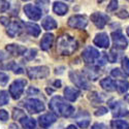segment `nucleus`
Segmentation results:
<instances>
[{
  "instance_id": "obj_1",
  "label": "nucleus",
  "mask_w": 129,
  "mask_h": 129,
  "mask_svg": "<svg viewBox=\"0 0 129 129\" xmlns=\"http://www.w3.org/2000/svg\"><path fill=\"white\" fill-rule=\"evenodd\" d=\"M49 106L51 111L54 112V114L56 116L68 118L74 114V107L71 104L67 103L61 96H54L50 100Z\"/></svg>"
},
{
  "instance_id": "obj_2",
  "label": "nucleus",
  "mask_w": 129,
  "mask_h": 129,
  "mask_svg": "<svg viewBox=\"0 0 129 129\" xmlns=\"http://www.w3.org/2000/svg\"><path fill=\"white\" fill-rule=\"evenodd\" d=\"M78 49V42L74 39V37L63 34L57 40V52L60 55L63 56H69L73 54Z\"/></svg>"
},
{
  "instance_id": "obj_3",
  "label": "nucleus",
  "mask_w": 129,
  "mask_h": 129,
  "mask_svg": "<svg viewBox=\"0 0 129 129\" xmlns=\"http://www.w3.org/2000/svg\"><path fill=\"white\" fill-rule=\"evenodd\" d=\"M27 85V81L24 79H18L14 81L9 86V94L14 99H19L22 96L25 86Z\"/></svg>"
},
{
  "instance_id": "obj_4",
  "label": "nucleus",
  "mask_w": 129,
  "mask_h": 129,
  "mask_svg": "<svg viewBox=\"0 0 129 129\" xmlns=\"http://www.w3.org/2000/svg\"><path fill=\"white\" fill-rule=\"evenodd\" d=\"M28 77L32 80L46 79L50 74V68L48 66H33L27 69Z\"/></svg>"
},
{
  "instance_id": "obj_5",
  "label": "nucleus",
  "mask_w": 129,
  "mask_h": 129,
  "mask_svg": "<svg viewBox=\"0 0 129 129\" xmlns=\"http://www.w3.org/2000/svg\"><path fill=\"white\" fill-rule=\"evenodd\" d=\"M24 106L25 109L30 113V114H37L40 112L45 111V104L41 100L37 99V98H30V99H26L24 102Z\"/></svg>"
},
{
  "instance_id": "obj_6",
  "label": "nucleus",
  "mask_w": 129,
  "mask_h": 129,
  "mask_svg": "<svg viewBox=\"0 0 129 129\" xmlns=\"http://www.w3.org/2000/svg\"><path fill=\"white\" fill-rule=\"evenodd\" d=\"M69 79L80 89H83V90L90 89V85H89L88 81L85 79V77L82 73H80L78 71H70L69 72Z\"/></svg>"
},
{
  "instance_id": "obj_7",
  "label": "nucleus",
  "mask_w": 129,
  "mask_h": 129,
  "mask_svg": "<svg viewBox=\"0 0 129 129\" xmlns=\"http://www.w3.org/2000/svg\"><path fill=\"white\" fill-rule=\"evenodd\" d=\"M67 24L69 27L74 28V29H85L88 25V20L85 16L74 15L68 19Z\"/></svg>"
},
{
  "instance_id": "obj_8",
  "label": "nucleus",
  "mask_w": 129,
  "mask_h": 129,
  "mask_svg": "<svg viewBox=\"0 0 129 129\" xmlns=\"http://www.w3.org/2000/svg\"><path fill=\"white\" fill-rule=\"evenodd\" d=\"M82 57L86 63L93 64L94 62H97L98 58L100 57V53L93 47H87L83 51Z\"/></svg>"
},
{
  "instance_id": "obj_9",
  "label": "nucleus",
  "mask_w": 129,
  "mask_h": 129,
  "mask_svg": "<svg viewBox=\"0 0 129 129\" xmlns=\"http://www.w3.org/2000/svg\"><path fill=\"white\" fill-rule=\"evenodd\" d=\"M24 13L32 21H38L42 16L41 8L32 3H28L24 6Z\"/></svg>"
},
{
  "instance_id": "obj_10",
  "label": "nucleus",
  "mask_w": 129,
  "mask_h": 129,
  "mask_svg": "<svg viewBox=\"0 0 129 129\" xmlns=\"http://www.w3.org/2000/svg\"><path fill=\"white\" fill-rule=\"evenodd\" d=\"M112 39H113V42H114L115 49H117V50H125L128 46V41H127L126 37L122 34V32L120 30L113 32L112 33Z\"/></svg>"
},
{
  "instance_id": "obj_11",
  "label": "nucleus",
  "mask_w": 129,
  "mask_h": 129,
  "mask_svg": "<svg viewBox=\"0 0 129 129\" xmlns=\"http://www.w3.org/2000/svg\"><path fill=\"white\" fill-rule=\"evenodd\" d=\"M109 20H110L109 16L103 14V13H98L97 12V13H94V14L91 15V21L93 22V24L99 29L104 28L106 23L109 22Z\"/></svg>"
},
{
  "instance_id": "obj_12",
  "label": "nucleus",
  "mask_w": 129,
  "mask_h": 129,
  "mask_svg": "<svg viewBox=\"0 0 129 129\" xmlns=\"http://www.w3.org/2000/svg\"><path fill=\"white\" fill-rule=\"evenodd\" d=\"M56 120H57V116L54 114V113H47V114L41 115V116L38 118L39 125H40L42 128H48V127H50L53 123L56 122Z\"/></svg>"
},
{
  "instance_id": "obj_13",
  "label": "nucleus",
  "mask_w": 129,
  "mask_h": 129,
  "mask_svg": "<svg viewBox=\"0 0 129 129\" xmlns=\"http://www.w3.org/2000/svg\"><path fill=\"white\" fill-rule=\"evenodd\" d=\"M94 45H96L99 48H103V49H106L110 47V38H109V35L104 32H101V33H98L96 34V36L94 37Z\"/></svg>"
},
{
  "instance_id": "obj_14",
  "label": "nucleus",
  "mask_w": 129,
  "mask_h": 129,
  "mask_svg": "<svg viewBox=\"0 0 129 129\" xmlns=\"http://www.w3.org/2000/svg\"><path fill=\"white\" fill-rule=\"evenodd\" d=\"M110 106H111V109L113 110L114 117H124V116H127L129 114V112L122 105V103L120 101H116L114 103L111 102Z\"/></svg>"
},
{
  "instance_id": "obj_15",
  "label": "nucleus",
  "mask_w": 129,
  "mask_h": 129,
  "mask_svg": "<svg viewBox=\"0 0 129 129\" xmlns=\"http://www.w3.org/2000/svg\"><path fill=\"white\" fill-rule=\"evenodd\" d=\"M81 92L76 89V88H72V87H66L64 89V98L66 100L70 101V102H73L78 99V97L80 96Z\"/></svg>"
},
{
  "instance_id": "obj_16",
  "label": "nucleus",
  "mask_w": 129,
  "mask_h": 129,
  "mask_svg": "<svg viewBox=\"0 0 129 129\" xmlns=\"http://www.w3.org/2000/svg\"><path fill=\"white\" fill-rule=\"evenodd\" d=\"M77 123L78 125L85 129V128H87L89 125H90V115L86 112V111H83L81 112L78 116H77Z\"/></svg>"
},
{
  "instance_id": "obj_17",
  "label": "nucleus",
  "mask_w": 129,
  "mask_h": 129,
  "mask_svg": "<svg viewBox=\"0 0 129 129\" xmlns=\"http://www.w3.org/2000/svg\"><path fill=\"white\" fill-rule=\"evenodd\" d=\"M54 42V35L52 33H46L40 40V48L42 51H48L52 48Z\"/></svg>"
},
{
  "instance_id": "obj_18",
  "label": "nucleus",
  "mask_w": 129,
  "mask_h": 129,
  "mask_svg": "<svg viewBox=\"0 0 129 129\" xmlns=\"http://www.w3.org/2000/svg\"><path fill=\"white\" fill-rule=\"evenodd\" d=\"M6 51L14 56H20V55H22V54L26 53V48L20 46V45L12 44V45L6 46Z\"/></svg>"
},
{
  "instance_id": "obj_19",
  "label": "nucleus",
  "mask_w": 129,
  "mask_h": 129,
  "mask_svg": "<svg viewBox=\"0 0 129 129\" xmlns=\"http://www.w3.org/2000/svg\"><path fill=\"white\" fill-rule=\"evenodd\" d=\"M24 27H25V30L27 31V33L32 35L33 37H37L39 34H40V28L38 25H36L35 23H30V22H27L24 24Z\"/></svg>"
},
{
  "instance_id": "obj_20",
  "label": "nucleus",
  "mask_w": 129,
  "mask_h": 129,
  "mask_svg": "<svg viewBox=\"0 0 129 129\" xmlns=\"http://www.w3.org/2000/svg\"><path fill=\"white\" fill-rule=\"evenodd\" d=\"M21 31H22V26H21L20 22H17V21H15L13 23H9V25L7 26V30H6L7 34L10 37H15Z\"/></svg>"
},
{
  "instance_id": "obj_21",
  "label": "nucleus",
  "mask_w": 129,
  "mask_h": 129,
  "mask_svg": "<svg viewBox=\"0 0 129 129\" xmlns=\"http://www.w3.org/2000/svg\"><path fill=\"white\" fill-rule=\"evenodd\" d=\"M53 12L58 16H64L68 12V6L64 2L61 1H56L53 4Z\"/></svg>"
},
{
  "instance_id": "obj_22",
  "label": "nucleus",
  "mask_w": 129,
  "mask_h": 129,
  "mask_svg": "<svg viewBox=\"0 0 129 129\" xmlns=\"http://www.w3.org/2000/svg\"><path fill=\"white\" fill-rule=\"evenodd\" d=\"M100 86L106 91L113 92L116 90V82L111 78H105L100 81Z\"/></svg>"
},
{
  "instance_id": "obj_23",
  "label": "nucleus",
  "mask_w": 129,
  "mask_h": 129,
  "mask_svg": "<svg viewBox=\"0 0 129 129\" xmlns=\"http://www.w3.org/2000/svg\"><path fill=\"white\" fill-rule=\"evenodd\" d=\"M41 26L45 30H54L57 28V22L52 17L48 16L41 21Z\"/></svg>"
},
{
  "instance_id": "obj_24",
  "label": "nucleus",
  "mask_w": 129,
  "mask_h": 129,
  "mask_svg": "<svg viewBox=\"0 0 129 129\" xmlns=\"http://www.w3.org/2000/svg\"><path fill=\"white\" fill-rule=\"evenodd\" d=\"M84 72H85V74H86V77H87L89 80H92V81L97 80L99 73H100V71L98 70V68H97V67H94V66L86 67V68L84 69Z\"/></svg>"
},
{
  "instance_id": "obj_25",
  "label": "nucleus",
  "mask_w": 129,
  "mask_h": 129,
  "mask_svg": "<svg viewBox=\"0 0 129 129\" xmlns=\"http://www.w3.org/2000/svg\"><path fill=\"white\" fill-rule=\"evenodd\" d=\"M20 123L23 126L24 129H35V127H36V121L27 116L22 118V119L20 120Z\"/></svg>"
},
{
  "instance_id": "obj_26",
  "label": "nucleus",
  "mask_w": 129,
  "mask_h": 129,
  "mask_svg": "<svg viewBox=\"0 0 129 129\" xmlns=\"http://www.w3.org/2000/svg\"><path fill=\"white\" fill-rule=\"evenodd\" d=\"M111 127L112 129H129V124L124 120H113Z\"/></svg>"
},
{
  "instance_id": "obj_27",
  "label": "nucleus",
  "mask_w": 129,
  "mask_h": 129,
  "mask_svg": "<svg viewBox=\"0 0 129 129\" xmlns=\"http://www.w3.org/2000/svg\"><path fill=\"white\" fill-rule=\"evenodd\" d=\"M116 89L120 93H125L129 89V82L126 80H121L116 82Z\"/></svg>"
},
{
  "instance_id": "obj_28",
  "label": "nucleus",
  "mask_w": 129,
  "mask_h": 129,
  "mask_svg": "<svg viewBox=\"0 0 129 129\" xmlns=\"http://www.w3.org/2000/svg\"><path fill=\"white\" fill-rule=\"evenodd\" d=\"M89 100L91 101V103L93 105H96V104H100L102 102V98L99 93L97 92H92L90 95H89Z\"/></svg>"
},
{
  "instance_id": "obj_29",
  "label": "nucleus",
  "mask_w": 129,
  "mask_h": 129,
  "mask_svg": "<svg viewBox=\"0 0 129 129\" xmlns=\"http://www.w3.org/2000/svg\"><path fill=\"white\" fill-rule=\"evenodd\" d=\"M9 101V95L6 91H0V106L7 104Z\"/></svg>"
},
{
  "instance_id": "obj_30",
  "label": "nucleus",
  "mask_w": 129,
  "mask_h": 129,
  "mask_svg": "<svg viewBox=\"0 0 129 129\" xmlns=\"http://www.w3.org/2000/svg\"><path fill=\"white\" fill-rule=\"evenodd\" d=\"M106 57H107V61H110L111 63H115L118 59V54L117 52H115V49L111 50L109 54H106Z\"/></svg>"
},
{
  "instance_id": "obj_31",
  "label": "nucleus",
  "mask_w": 129,
  "mask_h": 129,
  "mask_svg": "<svg viewBox=\"0 0 129 129\" xmlns=\"http://www.w3.org/2000/svg\"><path fill=\"white\" fill-rule=\"evenodd\" d=\"M122 69L123 73H125L126 76H129V59L127 57H124L122 59Z\"/></svg>"
},
{
  "instance_id": "obj_32",
  "label": "nucleus",
  "mask_w": 129,
  "mask_h": 129,
  "mask_svg": "<svg viewBox=\"0 0 129 129\" xmlns=\"http://www.w3.org/2000/svg\"><path fill=\"white\" fill-rule=\"evenodd\" d=\"M36 53H37V51L35 49H30V50H28L27 53L24 54V57H25L26 60L30 61V60H32V59H33L36 56Z\"/></svg>"
},
{
  "instance_id": "obj_33",
  "label": "nucleus",
  "mask_w": 129,
  "mask_h": 129,
  "mask_svg": "<svg viewBox=\"0 0 129 129\" xmlns=\"http://www.w3.org/2000/svg\"><path fill=\"white\" fill-rule=\"evenodd\" d=\"M26 115H25V113L23 112V111H21V110H19V109H15L14 110V119L15 120H21L22 118H24Z\"/></svg>"
},
{
  "instance_id": "obj_34",
  "label": "nucleus",
  "mask_w": 129,
  "mask_h": 129,
  "mask_svg": "<svg viewBox=\"0 0 129 129\" xmlns=\"http://www.w3.org/2000/svg\"><path fill=\"white\" fill-rule=\"evenodd\" d=\"M111 74H112V77H114V78H116V79H118V78H123V77H124V73H123L122 70H120L119 68H114V69L112 70Z\"/></svg>"
},
{
  "instance_id": "obj_35",
  "label": "nucleus",
  "mask_w": 129,
  "mask_h": 129,
  "mask_svg": "<svg viewBox=\"0 0 129 129\" xmlns=\"http://www.w3.org/2000/svg\"><path fill=\"white\" fill-rule=\"evenodd\" d=\"M8 80H9V77L7 76L6 73L0 72V85L5 86V85L8 83Z\"/></svg>"
},
{
  "instance_id": "obj_36",
  "label": "nucleus",
  "mask_w": 129,
  "mask_h": 129,
  "mask_svg": "<svg viewBox=\"0 0 129 129\" xmlns=\"http://www.w3.org/2000/svg\"><path fill=\"white\" fill-rule=\"evenodd\" d=\"M117 7H118V1H111L110 4L106 7V10L107 12H115Z\"/></svg>"
},
{
  "instance_id": "obj_37",
  "label": "nucleus",
  "mask_w": 129,
  "mask_h": 129,
  "mask_svg": "<svg viewBox=\"0 0 129 129\" xmlns=\"http://www.w3.org/2000/svg\"><path fill=\"white\" fill-rule=\"evenodd\" d=\"M8 113L5 110H0V120L2 122H5L8 120Z\"/></svg>"
},
{
  "instance_id": "obj_38",
  "label": "nucleus",
  "mask_w": 129,
  "mask_h": 129,
  "mask_svg": "<svg viewBox=\"0 0 129 129\" xmlns=\"http://www.w3.org/2000/svg\"><path fill=\"white\" fill-rule=\"evenodd\" d=\"M106 113H107V109H105V107H103V106H100L99 109L95 112V116H97V117L99 116V117H100V116L105 115Z\"/></svg>"
},
{
  "instance_id": "obj_39",
  "label": "nucleus",
  "mask_w": 129,
  "mask_h": 129,
  "mask_svg": "<svg viewBox=\"0 0 129 129\" xmlns=\"http://www.w3.org/2000/svg\"><path fill=\"white\" fill-rule=\"evenodd\" d=\"M119 18H121V19H127V18H129V13L127 12V10H120L119 13H117L116 14Z\"/></svg>"
},
{
  "instance_id": "obj_40",
  "label": "nucleus",
  "mask_w": 129,
  "mask_h": 129,
  "mask_svg": "<svg viewBox=\"0 0 129 129\" xmlns=\"http://www.w3.org/2000/svg\"><path fill=\"white\" fill-rule=\"evenodd\" d=\"M27 94L28 95H37V94H39V90L34 88V87H30L27 90Z\"/></svg>"
},
{
  "instance_id": "obj_41",
  "label": "nucleus",
  "mask_w": 129,
  "mask_h": 129,
  "mask_svg": "<svg viewBox=\"0 0 129 129\" xmlns=\"http://www.w3.org/2000/svg\"><path fill=\"white\" fill-rule=\"evenodd\" d=\"M91 129H107V127L103 123H95V124H93Z\"/></svg>"
},
{
  "instance_id": "obj_42",
  "label": "nucleus",
  "mask_w": 129,
  "mask_h": 129,
  "mask_svg": "<svg viewBox=\"0 0 129 129\" xmlns=\"http://www.w3.org/2000/svg\"><path fill=\"white\" fill-rule=\"evenodd\" d=\"M0 23L4 26H8L9 25V19L6 17H1L0 18Z\"/></svg>"
},
{
  "instance_id": "obj_43",
  "label": "nucleus",
  "mask_w": 129,
  "mask_h": 129,
  "mask_svg": "<svg viewBox=\"0 0 129 129\" xmlns=\"http://www.w3.org/2000/svg\"><path fill=\"white\" fill-rule=\"evenodd\" d=\"M2 5V7H1V10L2 12H4V10H6L8 7H9V2H3V4H1Z\"/></svg>"
},
{
  "instance_id": "obj_44",
  "label": "nucleus",
  "mask_w": 129,
  "mask_h": 129,
  "mask_svg": "<svg viewBox=\"0 0 129 129\" xmlns=\"http://www.w3.org/2000/svg\"><path fill=\"white\" fill-rule=\"evenodd\" d=\"M54 86H55L56 88H60L61 87V81H56L54 83Z\"/></svg>"
},
{
  "instance_id": "obj_45",
  "label": "nucleus",
  "mask_w": 129,
  "mask_h": 129,
  "mask_svg": "<svg viewBox=\"0 0 129 129\" xmlns=\"http://www.w3.org/2000/svg\"><path fill=\"white\" fill-rule=\"evenodd\" d=\"M8 129H19V127L16 124H10V126H9Z\"/></svg>"
},
{
  "instance_id": "obj_46",
  "label": "nucleus",
  "mask_w": 129,
  "mask_h": 129,
  "mask_svg": "<svg viewBox=\"0 0 129 129\" xmlns=\"http://www.w3.org/2000/svg\"><path fill=\"white\" fill-rule=\"evenodd\" d=\"M66 129H78V128H77V126H74V125L71 124V125H68Z\"/></svg>"
},
{
  "instance_id": "obj_47",
  "label": "nucleus",
  "mask_w": 129,
  "mask_h": 129,
  "mask_svg": "<svg viewBox=\"0 0 129 129\" xmlns=\"http://www.w3.org/2000/svg\"><path fill=\"white\" fill-rule=\"evenodd\" d=\"M125 101H127L128 103H129V94H127V95H125Z\"/></svg>"
},
{
  "instance_id": "obj_48",
  "label": "nucleus",
  "mask_w": 129,
  "mask_h": 129,
  "mask_svg": "<svg viewBox=\"0 0 129 129\" xmlns=\"http://www.w3.org/2000/svg\"><path fill=\"white\" fill-rule=\"evenodd\" d=\"M127 34H128V35H129V27H128V28H127Z\"/></svg>"
}]
</instances>
